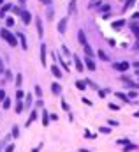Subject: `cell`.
Masks as SVG:
<instances>
[{"mask_svg":"<svg viewBox=\"0 0 139 152\" xmlns=\"http://www.w3.org/2000/svg\"><path fill=\"white\" fill-rule=\"evenodd\" d=\"M2 73H6V69H4V62H2V59H0V74Z\"/></svg>","mask_w":139,"mask_h":152,"instance_id":"cell-35","label":"cell"},{"mask_svg":"<svg viewBox=\"0 0 139 152\" xmlns=\"http://www.w3.org/2000/svg\"><path fill=\"white\" fill-rule=\"evenodd\" d=\"M134 117H139V110H137V111H136V113H134Z\"/></svg>","mask_w":139,"mask_h":152,"instance_id":"cell-50","label":"cell"},{"mask_svg":"<svg viewBox=\"0 0 139 152\" xmlns=\"http://www.w3.org/2000/svg\"><path fill=\"white\" fill-rule=\"evenodd\" d=\"M48 124H49V115H48V111H42V126L48 127Z\"/></svg>","mask_w":139,"mask_h":152,"instance_id":"cell-13","label":"cell"},{"mask_svg":"<svg viewBox=\"0 0 139 152\" xmlns=\"http://www.w3.org/2000/svg\"><path fill=\"white\" fill-rule=\"evenodd\" d=\"M83 103H85V104H88V106H92V101L86 99V97H83Z\"/></svg>","mask_w":139,"mask_h":152,"instance_id":"cell-37","label":"cell"},{"mask_svg":"<svg viewBox=\"0 0 139 152\" xmlns=\"http://www.w3.org/2000/svg\"><path fill=\"white\" fill-rule=\"evenodd\" d=\"M134 4H136V0H127V2H125V6H123V11H125V9H128V7H132Z\"/></svg>","mask_w":139,"mask_h":152,"instance_id":"cell-23","label":"cell"},{"mask_svg":"<svg viewBox=\"0 0 139 152\" xmlns=\"http://www.w3.org/2000/svg\"><path fill=\"white\" fill-rule=\"evenodd\" d=\"M74 62H76V69H78V71H81V73H83V71H85V65H83L81 59H79L78 55H76V57H74Z\"/></svg>","mask_w":139,"mask_h":152,"instance_id":"cell-7","label":"cell"},{"mask_svg":"<svg viewBox=\"0 0 139 152\" xmlns=\"http://www.w3.org/2000/svg\"><path fill=\"white\" fill-rule=\"evenodd\" d=\"M83 48H85V55H86L88 59H93V51H92V48L88 46V42H86V44H85Z\"/></svg>","mask_w":139,"mask_h":152,"instance_id":"cell-12","label":"cell"},{"mask_svg":"<svg viewBox=\"0 0 139 152\" xmlns=\"http://www.w3.org/2000/svg\"><path fill=\"white\" fill-rule=\"evenodd\" d=\"M11 11H12V12H16V14H21V11H19V7H12Z\"/></svg>","mask_w":139,"mask_h":152,"instance_id":"cell-38","label":"cell"},{"mask_svg":"<svg viewBox=\"0 0 139 152\" xmlns=\"http://www.w3.org/2000/svg\"><path fill=\"white\" fill-rule=\"evenodd\" d=\"M6 25H7V28H9V27H14V18H7Z\"/></svg>","mask_w":139,"mask_h":152,"instance_id":"cell-25","label":"cell"},{"mask_svg":"<svg viewBox=\"0 0 139 152\" xmlns=\"http://www.w3.org/2000/svg\"><path fill=\"white\" fill-rule=\"evenodd\" d=\"M12 136H14V138H18V136H19V129H18L16 126L12 127Z\"/></svg>","mask_w":139,"mask_h":152,"instance_id":"cell-30","label":"cell"},{"mask_svg":"<svg viewBox=\"0 0 139 152\" xmlns=\"http://www.w3.org/2000/svg\"><path fill=\"white\" fill-rule=\"evenodd\" d=\"M39 2H42L44 6H49V4H51V0H39Z\"/></svg>","mask_w":139,"mask_h":152,"instance_id":"cell-43","label":"cell"},{"mask_svg":"<svg viewBox=\"0 0 139 152\" xmlns=\"http://www.w3.org/2000/svg\"><path fill=\"white\" fill-rule=\"evenodd\" d=\"M62 108H64L65 111H69V104H67V103H65V101H62Z\"/></svg>","mask_w":139,"mask_h":152,"instance_id":"cell-34","label":"cell"},{"mask_svg":"<svg viewBox=\"0 0 139 152\" xmlns=\"http://www.w3.org/2000/svg\"><path fill=\"white\" fill-rule=\"evenodd\" d=\"M25 104H27V108L32 106V94H27V103H25Z\"/></svg>","mask_w":139,"mask_h":152,"instance_id":"cell-28","label":"cell"},{"mask_svg":"<svg viewBox=\"0 0 139 152\" xmlns=\"http://www.w3.org/2000/svg\"><path fill=\"white\" fill-rule=\"evenodd\" d=\"M113 69H116V71H127V69H128V62H120V64H113Z\"/></svg>","mask_w":139,"mask_h":152,"instance_id":"cell-3","label":"cell"},{"mask_svg":"<svg viewBox=\"0 0 139 152\" xmlns=\"http://www.w3.org/2000/svg\"><path fill=\"white\" fill-rule=\"evenodd\" d=\"M122 27H125V20H118L115 23H111V28H115V30H120Z\"/></svg>","mask_w":139,"mask_h":152,"instance_id":"cell-6","label":"cell"},{"mask_svg":"<svg viewBox=\"0 0 139 152\" xmlns=\"http://www.w3.org/2000/svg\"><path fill=\"white\" fill-rule=\"evenodd\" d=\"M99 131H100V133H104V135H109V133H111L109 127H99Z\"/></svg>","mask_w":139,"mask_h":152,"instance_id":"cell-29","label":"cell"},{"mask_svg":"<svg viewBox=\"0 0 139 152\" xmlns=\"http://www.w3.org/2000/svg\"><path fill=\"white\" fill-rule=\"evenodd\" d=\"M78 37H79V44H81V46H85V44H86V35H85V32H83V30H79Z\"/></svg>","mask_w":139,"mask_h":152,"instance_id":"cell-9","label":"cell"},{"mask_svg":"<svg viewBox=\"0 0 139 152\" xmlns=\"http://www.w3.org/2000/svg\"><path fill=\"white\" fill-rule=\"evenodd\" d=\"M62 51H64L65 55H69V48H67V46H62Z\"/></svg>","mask_w":139,"mask_h":152,"instance_id":"cell-41","label":"cell"},{"mask_svg":"<svg viewBox=\"0 0 139 152\" xmlns=\"http://www.w3.org/2000/svg\"><path fill=\"white\" fill-rule=\"evenodd\" d=\"M134 20H139V12H137V14H134Z\"/></svg>","mask_w":139,"mask_h":152,"instance_id":"cell-48","label":"cell"},{"mask_svg":"<svg viewBox=\"0 0 139 152\" xmlns=\"http://www.w3.org/2000/svg\"><path fill=\"white\" fill-rule=\"evenodd\" d=\"M0 37L6 39L11 46H16V44H18V42H16V35H12V32L9 28H2V30H0Z\"/></svg>","mask_w":139,"mask_h":152,"instance_id":"cell-1","label":"cell"},{"mask_svg":"<svg viewBox=\"0 0 139 152\" xmlns=\"http://www.w3.org/2000/svg\"><path fill=\"white\" fill-rule=\"evenodd\" d=\"M128 97H137V92H128Z\"/></svg>","mask_w":139,"mask_h":152,"instance_id":"cell-44","label":"cell"},{"mask_svg":"<svg viewBox=\"0 0 139 152\" xmlns=\"http://www.w3.org/2000/svg\"><path fill=\"white\" fill-rule=\"evenodd\" d=\"M16 97H18V101H21V99L25 97V94L21 92V90H18V92H16Z\"/></svg>","mask_w":139,"mask_h":152,"instance_id":"cell-31","label":"cell"},{"mask_svg":"<svg viewBox=\"0 0 139 152\" xmlns=\"http://www.w3.org/2000/svg\"><path fill=\"white\" fill-rule=\"evenodd\" d=\"M35 94H37L39 97L42 96V90H41V87H39V85H35Z\"/></svg>","mask_w":139,"mask_h":152,"instance_id":"cell-32","label":"cell"},{"mask_svg":"<svg viewBox=\"0 0 139 152\" xmlns=\"http://www.w3.org/2000/svg\"><path fill=\"white\" fill-rule=\"evenodd\" d=\"M21 20H23L25 23L28 25V23H30V21H32V14H30V12H28V11H21Z\"/></svg>","mask_w":139,"mask_h":152,"instance_id":"cell-5","label":"cell"},{"mask_svg":"<svg viewBox=\"0 0 139 152\" xmlns=\"http://www.w3.org/2000/svg\"><path fill=\"white\" fill-rule=\"evenodd\" d=\"M6 99V92H4V90H0V101H4Z\"/></svg>","mask_w":139,"mask_h":152,"instance_id":"cell-40","label":"cell"},{"mask_svg":"<svg viewBox=\"0 0 139 152\" xmlns=\"http://www.w3.org/2000/svg\"><path fill=\"white\" fill-rule=\"evenodd\" d=\"M118 143H120V145H128V140L127 138H122V140H118Z\"/></svg>","mask_w":139,"mask_h":152,"instance_id":"cell-33","label":"cell"},{"mask_svg":"<svg viewBox=\"0 0 139 152\" xmlns=\"http://www.w3.org/2000/svg\"><path fill=\"white\" fill-rule=\"evenodd\" d=\"M48 18H49V20H51V18H53V9H51V7L48 9Z\"/></svg>","mask_w":139,"mask_h":152,"instance_id":"cell-39","label":"cell"},{"mask_svg":"<svg viewBox=\"0 0 139 152\" xmlns=\"http://www.w3.org/2000/svg\"><path fill=\"white\" fill-rule=\"evenodd\" d=\"M76 87L79 88V90H85V88H86V82H83V80H78V82H76Z\"/></svg>","mask_w":139,"mask_h":152,"instance_id":"cell-17","label":"cell"},{"mask_svg":"<svg viewBox=\"0 0 139 152\" xmlns=\"http://www.w3.org/2000/svg\"><path fill=\"white\" fill-rule=\"evenodd\" d=\"M2 106H4L6 110H7V108H11V99H9V97H6V99L2 101Z\"/></svg>","mask_w":139,"mask_h":152,"instance_id":"cell-22","label":"cell"},{"mask_svg":"<svg viewBox=\"0 0 139 152\" xmlns=\"http://www.w3.org/2000/svg\"><path fill=\"white\" fill-rule=\"evenodd\" d=\"M51 92L53 94H62V87H60V83H56V82H53V85H51Z\"/></svg>","mask_w":139,"mask_h":152,"instance_id":"cell-8","label":"cell"},{"mask_svg":"<svg viewBox=\"0 0 139 152\" xmlns=\"http://www.w3.org/2000/svg\"><path fill=\"white\" fill-rule=\"evenodd\" d=\"M6 76L9 78V80H11V78H12V73H11V71H6Z\"/></svg>","mask_w":139,"mask_h":152,"instance_id":"cell-45","label":"cell"},{"mask_svg":"<svg viewBox=\"0 0 139 152\" xmlns=\"http://www.w3.org/2000/svg\"><path fill=\"white\" fill-rule=\"evenodd\" d=\"M18 39L21 41V46H23V50H27V37H25L23 34H18Z\"/></svg>","mask_w":139,"mask_h":152,"instance_id":"cell-15","label":"cell"},{"mask_svg":"<svg viewBox=\"0 0 139 152\" xmlns=\"http://www.w3.org/2000/svg\"><path fill=\"white\" fill-rule=\"evenodd\" d=\"M11 9H12V6H9V4L2 6V9H0V18H4V16H6V12H7V11H11Z\"/></svg>","mask_w":139,"mask_h":152,"instance_id":"cell-10","label":"cell"},{"mask_svg":"<svg viewBox=\"0 0 139 152\" xmlns=\"http://www.w3.org/2000/svg\"><path fill=\"white\" fill-rule=\"evenodd\" d=\"M136 73H137V76H139V67H137V71H136Z\"/></svg>","mask_w":139,"mask_h":152,"instance_id":"cell-52","label":"cell"},{"mask_svg":"<svg viewBox=\"0 0 139 152\" xmlns=\"http://www.w3.org/2000/svg\"><path fill=\"white\" fill-rule=\"evenodd\" d=\"M107 44H109V46H115L116 41H115V39H109V41H107Z\"/></svg>","mask_w":139,"mask_h":152,"instance_id":"cell-42","label":"cell"},{"mask_svg":"<svg viewBox=\"0 0 139 152\" xmlns=\"http://www.w3.org/2000/svg\"><path fill=\"white\" fill-rule=\"evenodd\" d=\"M23 111V103L21 101H18V104H16V113H21Z\"/></svg>","mask_w":139,"mask_h":152,"instance_id":"cell-27","label":"cell"},{"mask_svg":"<svg viewBox=\"0 0 139 152\" xmlns=\"http://www.w3.org/2000/svg\"><path fill=\"white\" fill-rule=\"evenodd\" d=\"M86 67H88L90 71H95V64H93V60L88 59V57H86Z\"/></svg>","mask_w":139,"mask_h":152,"instance_id":"cell-20","label":"cell"},{"mask_svg":"<svg viewBox=\"0 0 139 152\" xmlns=\"http://www.w3.org/2000/svg\"><path fill=\"white\" fill-rule=\"evenodd\" d=\"M51 73H53V74H55V78H62V71L58 69V67H56V65H55V64L51 65Z\"/></svg>","mask_w":139,"mask_h":152,"instance_id":"cell-11","label":"cell"},{"mask_svg":"<svg viewBox=\"0 0 139 152\" xmlns=\"http://www.w3.org/2000/svg\"><path fill=\"white\" fill-rule=\"evenodd\" d=\"M6 152H14V145H7Z\"/></svg>","mask_w":139,"mask_h":152,"instance_id":"cell-36","label":"cell"},{"mask_svg":"<svg viewBox=\"0 0 139 152\" xmlns=\"http://www.w3.org/2000/svg\"><path fill=\"white\" fill-rule=\"evenodd\" d=\"M21 83H23V76L18 74L16 76V87H21Z\"/></svg>","mask_w":139,"mask_h":152,"instance_id":"cell-24","label":"cell"},{"mask_svg":"<svg viewBox=\"0 0 139 152\" xmlns=\"http://www.w3.org/2000/svg\"><path fill=\"white\" fill-rule=\"evenodd\" d=\"M46 51H48L46 44H41V64L42 65H46Z\"/></svg>","mask_w":139,"mask_h":152,"instance_id":"cell-4","label":"cell"},{"mask_svg":"<svg viewBox=\"0 0 139 152\" xmlns=\"http://www.w3.org/2000/svg\"><path fill=\"white\" fill-rule=\"evenodd\" d=\"M35 118H37V111H32V113H30V118H28V120H27V127H28L30 124L34 122Z\"/></svg>","mask_w":139,"mask_h":152,"instance_id":"cell-16","label":"cell"},{"mask_svg":"<svg viewBox=\"0 0 139 152\" xmlns=\"http://www.w3.org/2000/svg\"><path fill=\"white\" fill-rule=\"evenodd\" d=\"M76 12V0H70L69 4V14H74Z\"/></svg>","mask_w":139,"mask_h":152,"instance_id":"cell-18","label":"cell"},{"mask_svg":"<svg viewBox=\"0 0 139 152\" xmlns=\"http://www.w3.org/2000/svg\"><path fill=\"white\" fill-rule=\"evenodd\" d=\"M0 6H4V0H0Z\"/></svg>","mask_w":139,"mask_h":152,"instance_id":"cell-51","label":"cell"},{"mask_svg":"<svg viewBox=\"0 0 139 152\" xmlns=\"http://www.w3.org/2000/svg\"><path fill=\"white\" fill-rule=\"evenodd\" d=\"M136 48H137V50H139V37H137V42H136Z\"/></svg>","mask_w":139,"mask_h":152,"instance_id":"cell-49","label":"cell"},{"mask_svg":"<svg viewBox=\"0 0 139 152\" xmlns=\"http://www.w3.org/2000/svg\"><path fill=\"white\" fill-rule=\"evenodd\" d=\"M79 152H92V150H88V149H79Z\"/></svg>","mask_w":139,"mask_h":152,"instance_id":"cell-46","label":"cell"},{"mask_svg":"<svg viewBox=\"0 0 139 152\" xmlns=\"http://www.w3.org/2000/svg\"><path fill=\"white\" fill-rule=\"evenodd\" d=\"M99 57H100V59H102V60H109V57H107V55H106V53L104 51H102V50H99Z\"/></svg>","mask_w":139,"mask_h":152,"instance_id":"cell-26","label":"cell"},{"mask_svg":"<svg viewBox=\"0 0 139 152\" xmlns=\"http://www.w3.org/2000/svg\"><path fill=\"white\" fill-rule=\"evenodd\" d=\"M67 21H69V18H62V20H60V23H58V32H60V34H65V30H67Z\"/></svg>","mask_w":139,"mask_h":152,"instance_id":"cell-2","label":"cell"},{"mask_svg":"<svg viewBox=\"0 0 139 152\" xmlns=\"http://www.w3.org/2000/svg\"><path fill=\"white\" fill-rule=\"evenodd\" d=\"M116 97H120V99H122V101H125V103H130V101H128V96H127V94L116 92Z\"/></svg>","mask_w":139,"mask_h":152,"instance_id":"cell-19","label":"cell"},{"mask_svg":"<svg viewBox=\"0 0 139 152\" xmlns=\"http://www.w3.org/2000/svg\"><path fill=\"white\" fill-rule=\"evenodd\" d=\"M35 23H37V32H39V35L44 34V30H42V23H41V18H37L35 20Z\"/></svg>","mask_w":139,"mask_h":152,"instance_id":"cell-14","label":"cell"},{"mask_svg":"<svg viewBox=\"0 0 139 152\" xmlns=\"http://www.w3.org/2000/svg\"><path fill=\"white\" fill-rule=\"evenodd\" d=\"M130 28H132V32L139 37V25L137 23H132V25H130Z\"/></svg>","mask_w":139,"mask_h":152,"instance_id":"cell-21","label":"cell"},{"mask_svg":"<svg viewBox=\"0 0 139 152\" xmlns=\"http://www.w3.org/2000/svg\"><path fill=\"white\" fill-rule=\"evenodd\" d=\"M18 2H19L21 6H25V2H27V0H18Z\"/></svg>","mask_w":139,"mask_h":152,"instance_id":"cell-47","label":"cell"}]
</instances>
